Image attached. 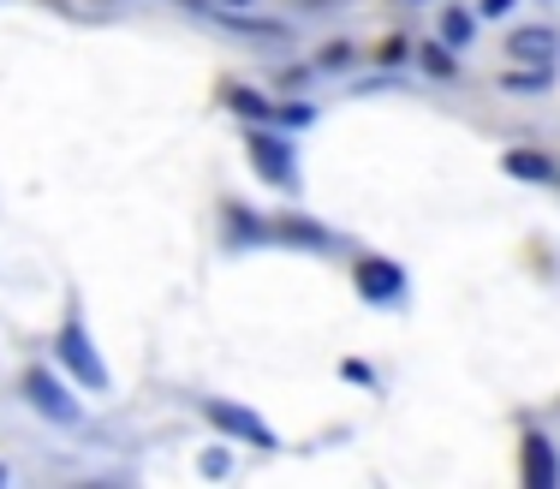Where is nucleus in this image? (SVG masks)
I'll use <instances>...</instances> for the list:
<instances>
[{"label":"nucleus","instance_id":"obj_1","mask_svg":"<svg viewBox=\"0 0 560 489\" xmlns=\"http://www.w3.org/2000/svg\"><path fill=\"white\" fill-rule=\"evenodd\" d=\"M55 359L72 370L78 388H90V394H108L114 388V376H108V364H102V347H96V335H90L78 299H66V316H60V328H55Z\"/></svg>","mask_w":560,"mask_h":489},{"label":"nucleus","instance_id":"obj_2","mask_svg":"<svg viewBox=\"0 0 560 489\" xmlns=\"http://www.w3.org/2000/svg\"><path fill=\"white\" fill-rule=\"evenodd\" d=\"M245 155L257 167V179H269L275 191H299V150H292V138H280V126H250Z\"/></svg>","mask_w":560,"mask_h":489},{"label":"nucleus","instance_id":"obj_3","mask_svg":"<svg viewBox=\"0 0 560 489\" xmlns=\"http://www.w3.org/2000/svg\"><path fill=\"white\" fill-rule=\"evenodd\" d=\"M197 412H203L226 442H250V447H262V454H275V447H280V435L269 430V418L250 412V406H238V400H215V394H203Z\"/></svg>","mask_w":560,"mask_h":489},{"label":"nucleus","instance_id":"obj_4","mask_svg":"<svg viewBox=\"0 0 560 489\" xmlns=\"http://www.w3.org/2000/svg\"><path fill=\"white\" fill-rule=\"evenodd\" d=\"M352 287H358V299H364V305H382V311H399V305L411 299L406 269H399V263H388V257H358Z\"/></svg>","mask_w":560,"mask_h":489},{"label":"nucleus","instance_id":"obj_5","mask_svg":"<svg viewBox=\"0 0 560 489\" xmlns=\"http://www.w3.org/2000/svg\"><path fill=\"white\" fill-rule=\"evenodd\" d=\"M24 406H31V412H43L48 424H60V430H72L78 418H84V406H78L72 394H66V382H60V376H48L43 364L24 370Z\"/></svg>","mask_w":560,"mask_h":489},{"label":"nucleus","instance_id":"obj_6","mask_svg":"<svg viewBox=\"0 0 560 489\" xmlns=\"http://www.w3.org/2000/svg\"><path fill=\"white\" fill-rule=\"evenodd\" d=\"M506 60H518V66H555L560 60V31H555V24H518V31L506 36Z\"/></svg>","mask_w":560,"mask_h":489},{"label":"nucleus","instance_id":"obj_7","mask_svg":"<svg viewBox=\"0 0 560 489\" xmlns=\"http://www.w3.org/2000/svg\"><path fill=\"white\" fill-rule=\"evenodd\" d=\"M269 233L280 245H292V251H340L346 245L335 228H323V221H311V216H275Z\"/></svg>","mask_w":560,"mask_h":489},{"label":"nucleus","instance_id":"obj_8","mask_svg":"<svg viewBox=\"0 0 560 489\" xmlns=\"http://www.w3.org/2000/svg\"><path fill=\"white\" fill-rule=\"evenodd\" d=\"M518 454H525V484L530 489H555L560 484V459H555V442L542 430H530L525 442H518Z\"/></svg>","mask_w":560,"mask_h":489},{"label":"nucleus","instance_id":"obj_9","mask_svg":"<svg viewBox=\"0 0 560 489\" xmlns=\"http://www.w3.org/2000/svg\"><path fill=\"white\" fill-rule=\"evenodd\" d=\"M269 240H275L269 221L250 216V203H238V197H233V203H226V245H233V251H257V245H269Z\"/></svg>","mask_w":560,"mask_h":489},{"label":"nucleus","instance_id":"obj_10","mask_svg":"<svg viewBox=\"0 0 560 489\" xmlns=\"http://www.w3.org/2000/svg\"><path fill=\"white\" fill-rule=\"evenodd\" d=\"M501 174H506V179H525V185H555L560 167H555L542 150H518V143H513V150L501 155Z\"/></svg>","mask_w":560,"mask_h":489},{"label":"nucleus","instance_id":"obj_11","mask_svg":"<svg viewBox=\"0 0 560 489\" xmlns=\"http://www.w3.org/2000/svg\"><path fill=\"white\" fill-rule=\"evenodd\" d=\"M226 108H233L238 120H250V126H280V102L257 96L250 84H233V90H226Z\"/></svg>","mask_w":560,"mask_h":489},{"label":"nucleus","instance_id":"obj_12","mask_svg":"<svg viewBox=\"0 0 560 489\" xmlns=\"http://www.w3.org/2000/svg\"><path fill=\"white\" fill-rule=\"evenodd\" d=\"M549 84H555V66H506L501 72V90H513V96H537Z\"/></svg>","mask_w":560,"mask_h":489},{"label":"nucleus","instance_id":"obj_13","mask_svg":"<svg viewBox=\"0 0 560 489\" xmlns=\"http://www.w3.org/2000/svg\"><path fill=\"white\" fill-rule=\"evenodd\" d=\"M453 55H459V48H447L442 36H435V43L418 48V66H423L430 78H442V84H447V78H459V60H453Z\"/></svg>","mask_w":560,"mask_h":489},{"label":"nucleus","instance_id":"obj_14","mask_svg":"<svg viewBox=\"0 0 560 489\" xmlns=\"http://www.w3.org/2000/svg\"><path fill=\"white\" fill-rule=\"evenodd\" d=\"M471 36H477L471 7H442V43L447 48H471Z\"/></svg>","mask_w":560,"mask_h":489},{"label":"nucleus","instance_id":"obj_15","mask_svg":"<svg viewBox=\"0 0 560 489\" xmlns=\"http://www.w3.org/2000/svg\"><path fill=\"white\" fill-rule=\"evenodd\" d=\"M311 120H316L311 102H280V126H311Z\"/></svg>","mask_w":560,"mask_h":489},{"label":"nucleus","instance_id":"obj_16","mask_svg":"<svg viewBox=\"0 0 560 489\" xmlns=\"http://www.w3.org/2000/svg\"><path fill=\"white\" fill-rule=\"evenodd\" d=\"M226 471H233V459H226L221 447H209V454H203V478H226Z\"/></svg>","mask_w":560,"mask_h":489},{"label":"nucleus","instance_id":"obj_17","mask_svg":"<svg viewBox=\"0 0 560 489\" xmlns=\"http://www.w3.org/2000/svg\"><path fill=\"white\" fill-rule=\"evenodd\" d=\"M513 7H518V0H477V12H483V19H506Z\"/></svg>","mask_w":560,"mask_h":489},{"label":"nucleus","instance_id":"obj_18","mask_svg":"<svg viewBox=\"0 0 560 489\" xmlns=\"http://www.w3.org/2000/svg\"><path fill=\"white\" fill-rule=\"evenodd\" d=\"M226 7H250V0H226Z\"/></svg>","mask_w":560,"mask_h":489},{"label":"nucleus","instance_id":"obj_19","mask_svg":"<svg viewBox=\"0 0 560 489\" xmlns=\"http://www.w3.org/2000/svg\"><path fill=\"white\" fill-rule=\"evenodd\" d=\"M0 484H7V466H0Z\"/></svg>","mask_w":560,"mask_h":489}]
</instances>
